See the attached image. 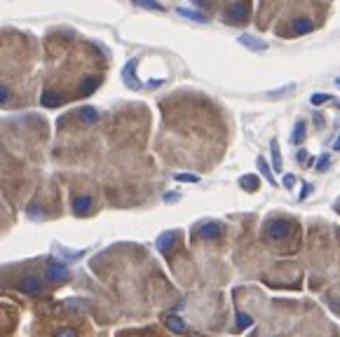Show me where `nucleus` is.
I'll use <instances>...</instances> for the list:
<instances>
[{"instance_id":"1","label":"nucleus","mask_w":340,"mask_h":337,"mask_svg":"<svg viewBox=\"0 0 340 337\" xmlns=\"http://www.w3.org/2000/svg\"><path fill=\"white\" fill-rule=\"evenodd\" d=\"M289 234H291V223L289 220H272L265 227V236L272 239V241H282Z\"/></svg>"},{"instance_id":"2","label":"nucleus","mask_w":340,"mask_h":337,"mask_svg":"<svg viewBox=\"0 0 340 337\" xmlns=\"http://www.w3.org/2000/svg\"><path fill=\"white\" fill-rule=\"evenodd\" d=\"M249 5L246 3H232V7L228 10V21L230 24H244L249 19Z\"/></svg>"},{"instance_id":"3","label":"nucleus","mask_w":340,"mask_h":337,"mask_svg":"<svg viewBox=\"0 0 340 337\" xmlns=\"http://www.w3.org/2000/svg\"><path fill=\"white\" fill-rule=\"evenodd\" d=\"M195 234H197L199 239H216V236L223 234V225L221 223H204L195 229Z\"/></svg>"},{"instance_id":"4","label":"nucleus","mask_w":340,"mask_h":337,"mask_svg":"<svg viewBox=\"0 0 340 337\" xmlns=\"http://www.w3.org/2000/svg\"><path fill=\"white\" fill-rule=\"evenodd\" d=\"M122 80L129 89H141V82L136 80V59H131L129 63L122 68Z\"/></svg>"},{"instance_id":"5","label":"nucleus","mask_w":340,"mask_h":337,"mask_svg":"<svg viewBox=\"0 0 340 337\" xmlns=\"http://www.w3.org/2000/svg\"><path fill=\"white\" fill-rule=\"evenodd\" d=\"M17 288L24 290V293H31V295H38V293H42V281L38 277H24L19 283H17Z\"/></svg>"},{"instance_id":"6","label":"nucleus","mask_w":340,"mask_h":337,"mask_svg":"<svg viewBox=\"0 0 340 337\" xmlns=\"http://www.w3.org/2000/svg\"><path fill=\"white\" fill-rule=\"evenodd\" d=\"M164 325H167L171 332H178V335H183V332L188 330V325H185L183 318L174 316V314H164Z\"/></svg>"},{"instance_id":"7","label":"nucleus","mask_w":340,"mask_h":337,"mask_svg":"<svg viewBox=\"0 0 340 337\" xmlns=\"http://www.w3.org/2000/svg\"><path fill=\"white\" fill-rule=\"evenodd\" d=\"M239 42L244 45V47H249L251 52H265L267 49V42H263V40H258V38H253V35H239Z\"/></svg>"},{"instance_id":"8","label":"nucleus","mask_w":340,"mask_h":337,"mask_svg":"<svg viewBox=\"0 0 340 337\" xmlns=\"http://www.w3.org/2000/svg\"><path fill=\"white\" fill-rule=\"evenodd\" d=\"M73 211H75V216H87L89 211H92V197H75Z\"/></svg>"},{"instance_id":"9","label":"nucleus","mask_w":340,"mask_h":337,"mask_svg":"<svg viewBox=\"0 0 340 337\" xmlns=\"http://www.w3.org/2000/svg\"><path fill=\"white\" fill-rule=\"evenodd\" d=\"M176 243V234L174 232H164V234L157 236V250L160 253H169V248Z\"/></svg>"},{"instance_id":"10","label":"nucleus","mask_w":340,"mask_h":337,"mask_svg":"<svg viewBox=\"0 0 340 337\" xmlns=\"http://www.w3.org/2000/svg\"><path fill=\"white\" fill-rule=\"evenodd\" d=\"M258 176H253V174H246V176H242L239 178V185H242V190H246V192H256L258 190Z\"/></svg>"},{"instance_id":"11","label":"nucleus","mask_w":340,"mask_h":337,"mask_svg":"<svg viewBox=\"0 0 340 337\" xmlns=\"http://www.w3.org/2000/svg\"><path fill=\"white\" fill-rule=\"evenodd\" d=\"M312 28H314L312 21L305 19V17H300V19L293 21V33H296V35H305V33H310Z\"/></svg>"},{"instance_id":"12","label":"nucleus","mask_w":340,"mask_h":337,"mask_svg":"<svg viewBox=\"0 0 340 337\" xmlns=\"http://www.w3.org/2000/svg\"><path fill=\"white\" fill-rule=\"evenodd\" d=\"M47 277L54 279V281H61V279L68 277V272H66V267H63V265L52 263V265H49V270H47Z\"/></svg>"},{"instance_id":"13","label":"nucleus","mask_w":340,"mask_h":337,"mask_svg":"<svg viewBox=\"0 0 340 337\" xmlns=\"http://www.w3.org/2000/svg\"><path fill=\"white\" fill-rule=\"evenodd\" d=\"M270 150H272V171H282V155H279V143L272 141Z\"/></svg>"},{"instance_id":"14","label":"nucleus","mask_w":340,"mask_h":337,"mask_svg":"<svg viewBox=\"0 0 340 337\" xmlns=\"http://www.w3.org/2000/svg\"><path fill=\"white\" fill-rule=\"evenodd\" d=\"M176 12L181 14V17H185V19L199 21V24H204V21H207V17H204L202 12H195V10H183V7H181V10H176Z\"/></svg>"},{"instance_id":"15","label":"nucleus","mask_w":340,"mask_h":337,"mask_svg":"<svg viewBox=\"0 0 340 337\" xmlns=\"http://www.w3.org/2000/svg\"><path fill=\"white\" fill-rule=\"evenodd\" d=\"M80 120L85 122V124H94V122L99 120V113H96L94 108H82L80 110Z\"/></svg>"},{"instance_id":"16","label":"nucleus","mask_w":340,"mask_h":337,"mask_svg":"<svg viewBox=\"0 0 340 337\" xmlns=\"http://www.w3.org/2000/svg\"><path fill=\"white\" fill-rule=\"evenodd\" d=\"M303 138H305V122H296V129H293L291 141L298 145V143H303Z\"/></svg>"},{"instance_id":"17","label":"nucleus","mask_w":340,"mask_h":337,"mask_svg":"<svg viewBox=\"0 0 340 337\" xmlns=\"http://www.w3.org/2000/svg\"><path fill=\"white\" fill-rule=\"evenodd\" d=\"M96 87H99V77H87V80L82 82L80 94H92V92H94Z\"/></svg>"},{"instance_id":"18","label":"nucleus","mask_w":340,"mask_h":337,"mask_svg":"<svg viewBox=\"0 0 340 337\" xmlns=\"http://www.w3.org/2000/svg\"><path fill=\"white\" fill-rule=\"evenodd\" d=\"M256 164H258V171H260V174L265 176V178L272 183V185H277V183H275V176H272V171H270V166H267L265 159H263V157H258V162H256Z\"/></svg>"},{"instance_id":"19","label":"nucleus","mask_w":340,"mask_h":337,"mask_svg":"<svg viewBox=\"0 0 340 337\" xmlns=\"http://www.w3.org/2000/svg\"><path fill=\"white\" fill-rule=\"evenodd\" d=\"M139 7H146V10H155V12H162L164 7L157 3V0H134Z\"/></svg>"},{"instance_id":"20","label":"nucleus","mask_w":340,"mask_h":337,"mask_svg":"<svg viewBox=\"0 0 340 337\" xmlns=\"http://www.w3.org/2000/svg\"><path fill=\"white\" fill-rule=\"evenodd\" d=\"M61 103V96H56V94H45L42 96V106H47V108H56Z\"/></svg>"},{"instance_id":"21","label":"nucleus","mask_w":340,"mask_h":337,"mask_svg":"<svg viewBox=\"0 0 340 337\" xmlns=\"http://www.w3.org/2000/svg\"><path fill=\"white\" fill-rule=\"evenodd\" d=\"M251 323H253V318H251V316H246L244 311H239V314H237V328H239V330L249 328Z\"/></svg>"},{"instance_id":"22","label":"nucleus","mask_w":340,"mask_h":337,"mask_svg":"<svg viewBox=\"0 0 340 337\" xmlns=\"http://www.w3.org/2000/svg\"><path fill=\"white\" fill-rule=\"evenodd\" d=\"M328 166H331V157H328V155H321L319 159H317V164H314V168H317V171H326Z\"/></svg>"},{"instance_id":"23","label":"nucleus","mask_w":340,"mask_h":337,"mask_svg":"<svg viewBox=\"0 0 340 337\" xmlns=\"http://www.w3.org/2000/svg\"><path fill=\"white\" fill-rule=\"evenodd\" d=\"M174 178H176V181H181V183H197L199 181L197 176H192V174H176Z\"/></svg>"},{"instance_id":"24","label":"nucleus","mask_w":340,"mask_h":337,"mask_svg":"<svg viewBox=\"0 0 340 337\" xmlns=\"http://www.w3.org/2000/svg\"><path fill=\"white\" fill-rule=\"evenodd\" d=\"M66 307H71V309H87V302L85 300H68Z\"/></svg>"},{"instance_id":"25","label":"nucleus","mask_w":340,"mask_h":337,"mask_svg":"<svg viewBox=\"0 0 340 337\" xmlns=\"http://www.w3.org/2000/svg\"><path fill=\"white\" fill-rule=\"evenodd\" d=\"M328 101H331L328 94H314L312 96V106H321V103H328Z\"/></svg>"},{"instance_id":"26","label":"nucleus","mask_w":340,"mask_h":337,"mask_svg":"<svg viewBox=\"0 0 340 337\" xmlns=\"http://www.w3.org/2000/svg\"><path fill=\"white\" fill-rule=\"evenodd\" d=\"M282 185H284L286 190H291L293 185H296V176H293V174H286L284 178H282Z\"/></svg>"},{"instance_id":"27","label":"nucleus","mask_w":340,"mask_h":337,"mask_svg":"<svg viewBox=\"0 0 340 337\" xmlns=\"http://www.w3.org/2000/svg\"><path fill=\"white\" fill-rule=\"evenodd\" d=\"M291 89H293V85H289V87H282L279 92H270L267 96H270V99H279L282 94H286V92H291Z\"/></svg>"},{"instance_id":"28","label":"nucleus","mask_w":340,"mask_h":337,"mask_svg":"<svg viewBox=\"0 0 340 337\" xmlns=\"http://www.w3.org/2000/svg\"><path fill=\"white\" fill-rule=\"evenodd\" d=\"M54 337H78V332H75L73 328H63V330H59Z\"/></svg>"},{"instance_id":"29","label":"nucleus","mask_w":340,"mask_h":337,"mask_svg":"<svg viewBox=\"0 0 340 337\" xmlns=\"http://www.w3.org/2000/svg\"><path fill=\"white\" fill-rule=\"evenodd\" d=\"M312 185H303V190H300V197L298 199H307V195H312Z\"/></svg>"},{"instance_id":"30","label":"nucleus","mask_w":340,"mask_h":337,"mask_svg":"<svg viewBox=\"0 0 340 337\" xmlns=\"http://www.w3.org/2000/svg\"><path fill=\"white\" fill-rule=\"evenodd\" d=\"M7 96H10V89L0 87V106H5V103H7Z\"/></svg>"},{"instance_id":"31","label":"nucleus","mask_w":340,"mask_h":337,"mask_svg":"<svg viewBox=\"0 0 340 337\" xmlns=\"http://www.w3.org/2000/svg\"><path fill=\"white\" fill-rule=\"evenodd\" d=\"M296 159H298L300 164H303V162H310V155H307V150H298V155H296Z\"/></svg>"},{"instance_id":"32","label":"nucleus","mask_w":340,"mask_h":337,"mask_svg":"<svg viewBox=\"0 0 340 337\" xmlns=\"http://www.w3.org/2000/svg\"><path fill=\"white\" fill-rule=\"evenodd\" d=\"M164 199H167V202H174V199H178V195H174V192H169V195L164 197Z\"/></svg>"},{"instance_id":"33","label":"nucleus","mask_w":340,"mask_h":337,"mask_svg":"<svg viewBox=\"0 0 340 337\" xmlns=\"http://www.w3.org/2000/svg\"><path fill=\"white\" fill-rule=\"evenodd\" d=\"M314 122H317V127H321V124H324V120H321V115H314Z\"/></svg>"},{"instance_id":"34","label":"nucleus","mask_w":340,"mask_h":337,"mask_svg":"<svg viewBox=\"0 0 340 337\" xmlns=\"http://www.w3.org/2000/svg\"><path fill=\"white\" fill-rule=\"evenodd\" d=\"M333 150H335V152H340V136H338V138H335V143H333Z\"/></svg>"},{"instance_id":"35","label":"nucleus","mask_w":340,"mask_h":337,"mask_svg":"<svg viewBox=\"0 0 340 337\" xmlns=\"http://www.w3.org/2000/svg\"><path fill=\"white\" fill-rule=\"evenodd\" d=\"M190 337H202V335H199V332H190Z\"/></svg>"},{"instance_id":"36","label":"nucleus","mask_w":340,"mask_h":337,"mask_svg":"<svg viewBox=\"0 0 340 337\" xmlns=\"http://www.w3.org/2000/svg\"><path fill=\"white\" fill-rule=\"evenodd\" d=\"M335 85H338V87H340V77H338V80H335Z\"/></svg>"},{"instance_id":"37","label":"nucleus","mask_w":340,"mask_h":337,"mask_svg":"<svg viewBox=\"0 0 340 337\" xmlns=\"http://www.w3.org/2000/svg\"><path fill=\"white\" fill-rule=\"evenodd\" d=\"M0 293H3V286H0Z\"/></svg>"}]
</instances>
